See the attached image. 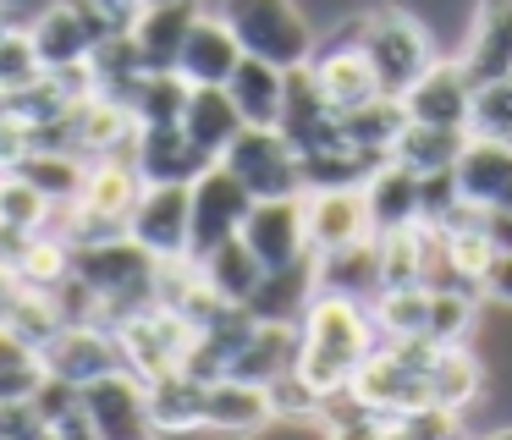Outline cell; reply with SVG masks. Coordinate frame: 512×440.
Listing matches in <instances>:
<instances>
[{
  "label": "cell",
  "instance_id": "83f0119b",
  "mask_svg": "<svg viewBox=\"0 0 512 440\" xmlns=\"http://www.w3.org/2000/svg\"><path fill=\"white\" fill-rule=\"evenodd\" d=\"M34 407L45 413L50 435H72V440H94L89 407H83V385L61 380V374H45V385L34 391Z\"/></svg>",
  "mask_w": 512,
  "mask_h": 440
},
{
  "label": "cell",
  "instance_id": "4316f807",
  "mask_svg": "<svg viewBox=\"0 0 512 440\" xmlns=\"http://www.w3.org/2000/svg\"><path fill=\"white\" fill-rule=\"evenodd\" d=\"M463 143H468L463 127H424V121H408V127L397 132V143H391V160L413 165L419 176L452 171L457 154H463Z\"/></svg>",
  "mask_w": 512,
  "mask_h": 440
},
{
  "label": "cell",
  "instance_id": "8d00e7d4",
  "mask_svg": "<svg viewBox=\"0 0 512 440\" xmlns=\"http://www.w3.org/2000/svg\"><path fill=\"white\" fill-rule=\"evenodd\" d=\"M479 231L496 253H512V209H479Z\"/></svg>",
  "mask_w": 512,
  "mask_h": 440
},
{
  "label": "cell",
  "instance_id": "603a6c76",
  "mask_svg": "<svg viewBox=\"0 0 512 440\" xmlns=\"http://www.w3.org/2000/svg\"><path fill=\"white\" fill-rule=\"evenodd\" d=\"M182 132L199 143L210 160H221L226 143L243 132V116H237L232 94L226 88H188V105H182Z\"/></svg>",
  "mask_w": 512,
  "mask_h": 440
},
{
  "label": "cell",
  "instance_id": "484cf974",
  "mask_svg": "<svg viewBox=\"0 0 512 440\" xmlns=\"http://www.w3.org/2000/svg\"><path fill=\"white\" fill-rule=\"evenodd\" d=\"M12 171L23 176L50 209H61V204H72L78 187H83V154H72V149H28Z\"/></svg>",
  "mask_w": 512,
  "mask_h": 440
},
{
  "label": "cell",
  "instance_id": "ac0fdd59",
  "mask_svg": "<svg viewBox=\"0 0 512 440\" xmlns=\"http://www.w3.org/2000/svg\"><path fill=\"white\" fill-rule=\"evenodd\" d=\"M419 182H424V176L413 171V165H402V160H386V165H380V171L364 182V209H369V226H375V237L419 226Z\"/></svg>",
  "mask_w": 512,
  "mask_h": 440
},
{
  "label": "cell",
  "instance_id": "f546056e",
  "mask_svg": "<svg viewBox=\"0 0 512 440\" xmlns=\"http://www.w3.org/2000/svg\"><path fill=\"white\" fill-rule=\"evenodd\" d=\"M182 105H188V83L177 72H144L127 99L138 127H155V121H182Z\"/></svg>",
  "mask_w": 512,
  "mask_h": 440
},
{
  "label": "cell",
  "instance_id": "5bb4252c",
  "mask_svg": "<svg viewBox=\"0 0 512 440\" xmlns=\"http://www.w3.org/2000/svg\"><path fill=\"white\" fill-rule=\"evenodd\" d=\"M133 165L144 182H193L215 160L182 132V121H155V127L133 132Z\"/></svg>",
  "mask_w": 512,
  "mask_h": 440
},
{
  "label": "cell",
  "instance_id": "ba28073f",
  "mask_svg": "<svg viewBox=\"0 0 512 440\" xmlns=\"http://www.w3.org/2000/svg\"><path fill=\"white\" fill-rule=\"evenodd\" d=\"M402 110L408 121H424V127H463L468 132V105H474V77L457 55H435L408 88H402Z\"/></svg>",
  "mask_w": 512,
  "mask_h": 440
},
{
  "label": "cell",
  "instance_id": "4fadbf2b",
  "mask_svg": "<svg viewBox=\"0 0 512 440\" xmlns=\"http://www.w3.org/2000/svg\"><path fill=\"white\" fill-rule=\"evenodd\" d=\"M452 182L463 193V204L474 209H512V143L468 132L463 154L452 165Z\"/></svg>",
  "mask_w": 512,
  "mask_h": 440
},
{
  "label": "cell",
  "instance_id": "cb8c5ba5",
  "mask_svg": "<svg viewBox=\"0 0 512 440\" xmlns=\"http://www.w3.org/2000/svg\"><path fill=\"white\" fill-rule=\"evenodd\" d=\"M149 418H155V435L160 429H204V380L188 369H166L149 380Z\"/></svg>",
  "mask_w": 512,
  "mask_h": 440
},
{
  "label": "cell",
  "instance_id": "5b68a950",
  "mask_svg": "<svg viewBox=\"0 0 512 440\" xmlns=\"http://www.w3.org/2000/svg\"><path fill=\"white\" fill-rule=\"evenodd\" d=\"M254 209V193L226 171L221 160L188 182V259H204L210 248L243 237V220Z\"/></svg>",
  "mask_w": 512,
  "mask_h": 440
},
{
  "label": "cell",
  "instance_id": "44dd1931",
  "mask_svg": "<svg viewBox=\"0 0 512 440\" xmlns=\"http://www.w3.org/2000/svg\"><path fill=\"white\" fill-rule=\"evenodd\" d=\"M226 94H232L243 127H276L281 99H287V66H270V61H259V55H243L237 72L226 77Z\"/></svg>",
  "mask_w": 512,
  "mask_h": 440
},
{
  "label": "cell",
  "instance_id": "52a82bcc",
  "mask_svg": "<svg viewBox=\"0 0 512 440\" xmlns=\"http://www.w3.org/2000/svg\"><path fill=\"white\" fill-rule=\"evenodd\" d=\"M83 407H89L94 440H138V435H155V418H149V380H144L138 369H127V363L83 385Z\"/></svg>",
  "mask_w": 512,
  "mask_h": 440
},
{
  "label": "cell",
  "instance_id": "7402d4cb",
  "mask_svg": "<svg viewBox=\"0 0 512 440\" xmlns=\"http://www.w3.org/2000/svg\"><path fill=\"white\" fill-rule=\"evenodd\" d=\"M309 297H314V253L298 259V264H276V270H265L259 286H254V297H248L243 308L254 319H270V325H298L303 308H309Z\"/></svg>",
  "mask_w": 512,
  "mask_h": 440
},
{
  "label": "cell",
  "instance_id": "2e32d148",
  "mask_svg": "<svg viewBox=\"0 0 512 440\" xmlns=\"http://www.w3.org/2000/svg\"><path fill=\"white\" fill-rule=\"evenodd\" d=\"M457 61L468 66L474 83L512 77V0H474L468 11V39Z\"/></svg>",
  "mask_w": 512,
  "mask_h": 440
},
{
  "label": "cell",
  "instance_id": "e575fe53",
  "mask_svg": "<svg viewBox=\"0 0 512 440\" xmlns=\"http://www.w3.org/2000/svg\"><path fill=\"white\" fill-rule=\"evenodd\" d=\"M39 435H50V429H45V413L34 407V396L0 402V440H39Z\"/></svg>",
  "mask_w": 512,
  "mask_h": 440
},
{
  "label": "cell",
  "instance_id": "7a4b0ae2",
  "mask_svg": "<svg viewBox=\"0 0 512 440\" xmlns=\"http://www.w3.org/2000/svg\"><path fill=\"white\" fill-rule=\"evenodd\" d=\"M221 22L243 44V55H259V61L287 66V72L309 66L314 44H320L298 0H221Z\"/></svg>",
  "mask_w": 512,
  "mask_h": 440
},
{
  "label": "cell",
  "instance_id": "9a60e30c",
  "mask_svg": "<svg viewBox=\"0 0 512 440\" xmlns=\"http://www.w3.org/2000/svg\"><path fill=\"white\" fill-rule=\"evenodd\" d=\"M237 61H243V44L232 39V28L221 22V11H199L188 28V39H182V55H177V77L188 88H226V77L237 72Z\"/></svg>",
  "mask_w": 512,
  "mask_h": 440
},
{
  "label": "cell",
  "instance_id": "d4e9b609",
  "mask_svg": "<svg viewBox=\"0 0 512 440\" xmlns=\"http://www.w3.org/2000/svg\"><path fill=\"white\" fill-rule=\"evenodd\" d=\"M193 264H199L204 286H210V292L221 297V303H248V297H254V286H259V275H265L259 253L248 248L243 237L221 242V248H210L204 259H193Z\"/></svg>",
  "mask_w": 512,
  "mask_h": 440
},
{
  "label": "cell",
  "instance_id": "d590c367",
  "mask_svg": "<svg viewBox=\"0 0 512 440\" xmlns=\"http://www.w3.org/2000/svg\"><path fill=\"white\" fill-rule=\"evenodd\" d=\"M479 297H490L496 308H512V253H490L485 275H479Z\"/></svg>",
  "mask_w": 512,
  "mask_h": 440
},
{
  "label": "cell",
  "instance_id": "4dcf8cb0",
  "mask_svg": "<svg viewBox=\"0 0 512 440\" xmlns=\"http://www.w3.org/2000/svg\"><path fill=\"white\" fill-rule=\"evenodd\" d=\"M468 132L512 143V77H490V83H474V105H468Z\"/></svg>",
  "mask_w": 512,
  "mask_h": 440
},
{
  "label": "cell",
  "instance_id": "6da1fadb",
  "mask_svg": "<svg viewBox=\"0 0 512 440\" xmlns=\"http://www.w3.org/2000/svg\"><path fill=\"white\" fill-rule=\"evenodd\" d=\"M375 347H380V325L369 314V303L336 292L309 297V308L298 319V374L314 391L353 385V374L364 369V358Z\"/></svg>",
  "mask_w": 512,
  "mask_h": 440
},
{
  "label": "cell",
  "instance_id": "d6a6232c",
  "mask_svg": "<svg viewBox=\"0 0 512 440\" xmlns=\"http://www.w3.org/2000/svg\"><path fill=\"white\" fill-rule=\"evenodd\" d=\"M0 226H28V231L50 226V204L17 171H0Z\"/></svg>",
  "mask_w": 512,
  "mask_h": 440
},
{
  "label": "cell",
  "instance_id": "f35d334b",
  "mask_svg": "<svg viewBox=\"0 0 512 440\" xmlns=\"http://www.w3.org/2000/svg\"><path fill=\"white\" fill-rule=\"evenodd\" d=\"M12 292H17V275L0 264V314H6V303H12Z\"/></svg>",
  "mask_w": 512,
  "mask_h": 440
},
{
  "label": "cell",
  "instance_id": "3957f363",
  "mask_svg": "<svg viewBox=\"0 0 512 440\" xmlns=\"http://www.w3.org/2000/svg\"><path fill=\"white\" fill-rule=\"evenodd\" d=\"M358 50H364L369 66H375V77H380L386 94H402V88L435 61L430 28H424L419 17H408L402 6H391V0L386 6L358 11Z\"/></svg>",
  "mask_w": 512,
  "mask_h": 440
},
{
  "label": "cell",
  "instance_id": "836d02e7",
  "mask_svg": "<svg viewBox=\"0 0 512 440\" xmlns=\"http://www.w3.org/2000/svg\"><path fill=\"white\" fill-rule=\"evenodd\" d=\"M45 358L39 352H23V358H0V402H23L45 385Z\"/></svg>",
  "mask_w": 512,
  "mask_h": 440
},
{
  "label": "cell",
  "instance_id": "30bf717a",
  "mask_svg": "<svg viewBox=\"0 0 512 440\" xmlns=\"http://www.w3.org/2000/svg\"><path fill=\"white\" fill-rule=\"evenodd\" d=\"M243 242L259 253L265 270L309 259L314 248H309V226H303V193L298 198H254V209L243 220Z\"/></svg>",
  "mask_w": 512,
  "mask_h": 440
},
{
  "label": "cell",
  "instance_id": "8992f818",
  "mask_svg": "<svg viewBox=\"0 0 512 440\" xmlns=\"http://www.w3.org/2000/svg\"><path fill=\"white\" fill-rule=\"evenodd\" d=\"M116 341H122L127 369L155 380V374H166V369H182V358H188V347H193V325L171 303H155V308H138L133 319H122V325H116Z\"/></svg>",
  "mask_w": 512,
  "mask_h": 440
},
{
  "label": "cell",
  "instance_id": "9c48e42d",
  "mask_svg": "<svg viewBox=\"0 0 512 440\" xmlns=\"http://www.w3.org/2000/svg\"><path fill=\"white\" fill-rule=\"evenodd\" d=\"M127 237L144 253L166 259H188V182H144L133 215H127Z\"/></svg>",
  "mask_w": 512,
  "mask_h": 440
},
{
  "label": "cell",
  "instance_id": "8fae6325",
  "mask_svg": "<svg viewBox=\"0 0 512 440\" xmlns=\"http://www.w3.org/2000/svg\"><path fill=\"white\" fill-rule=\"evenodd\" d=\"M39 358H45L50 374H61V380H72V385H89V380H100V374H111L127 363L111 325H61L56 336L45 341Z\"/></svg>",
  "mask_w": 512,
  "mask_h": 440
},
{
  "label": "cell",
  "instance_id": "d6986e66",
  "mask_svg": "<svg viewBox=\"0 0 512 440\" xmlns=\"http://www.w3.org/2000/svg\"><path fill=\"white\" fill-rule=\"evenodd\" d=\"M314 292L375 303L380 297V242L364 237V242H347V248L314 253Z\"/></svg>",
  "mask_w": 512,
  "mask_h": 440
},
{
  "label": "cell",
  "instance_id": "74e56055",
  "mask_svg": "<svg viewBox=\"0 0 512 440\" xmlns=\"http://www.w3.org/2000/svg\"><path fill=\"white\" fill-rule=\"evenodd\" d=\"M83 6H94L111 28H133V17L149 6V0H83Z\"/></svg>",
  "mask_w": 512,
  "mask_h": 440
},
{
  "label": "cell",
  "instance_id": "277c9868",
  "mask_svg": "<svg viewBox=\"0 0 512 440\" xmlns=\"http://www.w3.org/2000/svg\"><path fill=\"white\" fill-rule=\"evenodd\" d=\"M221 165L254 198H298L303 193V160L281 127H243L226 143Z\"/></svg>",
  "mask_w": 512,
  "mask_h": 440
},
{
  "label": "cell",
  "instance_id": "e0dca14e",
  "mask_svg": "<svg viewBox=\"0 0 512 440\" xmlns=\"http://www.w3.org/2000/svg\"><path fill=\"white\" fill-rule=\"evenodd\" d=\"M193 17H199V0H149L138 11L127 33L138 44L144 72H177V55H182V39H188Z\"/></svg>",
  "mask_w": 512,
  "mask_h": 440
},
{
  "label": "cell",
  "instance_id": "ffe728a7",
  "mask_svg": "<svg viewBox=\"0 0 512 440\" xmlns=\"http://www.w3.org/2000/svg\"><path fill=\"white\" fill-rule=\"evenodd\" d=\"M270 391L259 380H243V374H215L204 380V429H265L270 424Z\"/></svg>",
  "mask_w": 512,
  "mask_h": 440
},
{
  "label": "cell",
  "instance_id": "7c38bea8",
  "mask_svg": "<svg viewBox=\"0 0 512 440\" xmlns=\"http://www.w3.org/2000/svg\"><path fill=\"white\" fill-rule=\"evenodd\" d=\"M303 226H309L314 253H331V248H347V242L375 237L369 209H364V187H309L303 193Z\"/></svg>",
  "mask_w": 512,
  "mask_h": 440
},
{
  "label": "cell",
  "instance_id": "f1b7e54d",
  "mask_svg": "<svg viewBox=\"0 0 512 440\" xmlns=\"http://www.w3.org/2000/svg\"><path fill=\"white\" fill-rule=\"evenodd\" d=\"M17 286H34V292H50V286H61L72 275V242L61 237V231H39L34 242H28L23 264H17Z\"/></svg>",
  "mask_w": 512,
  "mask_h": 440
},
{
  "label": "cell",
  "instance_id": "1f68e13d",
  "mask_svg": "<svg viewBox=\"0 0 512 440\" xmlns=\"http://www.w3.org/2000/svg\"><path fill=\"white\" fill-rule=\"evenodd\" d=\"M34 77H45V61H39V44L28 28H0V88L6 94H17V88H28Z\"/></svg>",
  "mask_w": 512,
  "mask_h": 440
}]
</instances>
